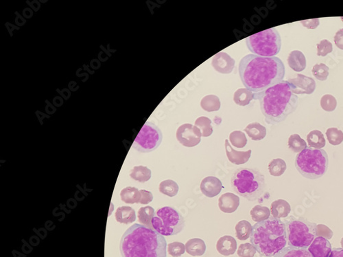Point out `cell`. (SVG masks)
Segmentation results:
<instances>
[{"instance_id": "26", "label": "cell", "mask_w": 343, "mask_h": 257, "mask_svg": "<svg viewBox=\"0 0 343 257\" xmlns=\"http://www.w3.org/2000/svg\"><path fill=\"white\" fill-rule=\"evenodd\" d=\"M254 98V93L253 91L243 88V89H237L236 91L234 96V101L239 106H247Z\"/></svg>"}, {"instance_id": "18", "label": "cell", "mask_w": 343, "mask_h": 257, "mask_svg": "<svg viewBox=\"0 0 343 257\" xmlns=\"http://www.w3.org/2000/svg\"><path fill=\"white\" fill-rule=\"evenodd\" d=\"M216 249L220 255L230 256L234 255L237 250V241L232 236H223L217 241Z\"/></svg>"}, {"instance_id": "1", "label": "cell", "mask_w": 343, "mask_h": 257, "mask_svg": "<svg viewBox=\"0 0 343 257\" xmlns=\"http://www.w3.org/2000/svg\"><path fill=\"white\" fill-rule=\"evenodd\" d=\"M239 74L246 89L259 93L284 80L286 70L278 57L247 54L239 62Z\"/></svg>"}, {"instance_id": "29", "label": "cell", "mask_w": 343, "mask_h": 257, "mask_svg": "<svg viewBox=\"0 0 343 257\" xmlns=\"http://www.w3.org/2000/svg\"><path fill=\"white\" fill-rule=\"evenodd\" d=\"M235 229L236 237L239 240L244 241L249 239L251 236L253 227L248 221L241 220L236 224Z\"/></svg>"}, {"instance_id": "17", "label": "cell", "mask_w": 343, "mask_h": 257, "mask_svg": "<svg viewBox=\"0 0 343 257\" xmlns=\"http://www.w3.org/2000/svg\"><path fill=\"white\" fill-rule=\"evenodd\" d=\"M239 205L238 196L233 193H225L218 200V206L223 213H233L237 209Z\"/></svg>"}, {"instance_id": "37", "label": "cell", "mask_w": 343, "mask_h": 257, "mask_svg": "<svg viewBox=\"0 0 343 257\" xmlns=\"http://www.w3.org/2000/svg\"><path fill=\"white\" fill-rule=\"evenodd\" d=\"M229 141L231 144L237 148H243L247 144V138L242 131L235 130L229 134Z\"/></svg>"}, {"instance_id": "44", "label": "cell", "mask_w": 343, "mask_h": 257, "mask_svg": "<svg viewBox=\"0 0 343 257\" xmlns=\"http://www.w3.org/2000/svg\"><path fill=\"white\" fill-rule=\"evenodd\" d=\"M317 234L319 233V232L320 233L318 234V237H322V234L324 233L323 237L326 238L327 239H330L332 237V236H333V232H332V231H331L328 227H327L326 226L323 225V224L317 225Z\"/></svg>"}, {"instance_id": "10", "label": "cell", "mask_w": 343, "mask_h": 257, "mask_svg": "<svg viewBox=\"0 0 343 257\" xmlns=\"http://www.w3.org/2000/svg\"><path fill=\"white\" fill-rule=\"evenodd\" d=\"M163 140L159 128L151 122H146L136 137L132 147L141 153H148L158 149Z\"/></svg>"}, {"instance_id": "38", "label": "cell", "mask_w": 343, "mask_h": 257, "mask_svg": "<svg viewBox=\"0 0 343 257\" xmlns=\"http://www.w3.org/2000/svg\"><path fill=\"white\" fill-rule=\"evenodd\" d=\"M327 140L332 146H338L343 141V132L337 128H330L326 131Z\"/></svg>"}, {"instance_id": "34", "label": "cell", "mask_w": 343, "mask_h": 257, "mask_svg": "<svg viewBox=\"0 0 343 257\" xmlns=\"http://www.w3.org/2000/svg\"><path fill=\"white\" fill-rule=\"evenodd\" d=\"M287 168L286 162L282 158H275L268 164V171L270 175L275 177H281Z\"/></svg>"}, {"instance_id": "33", "label": "cell", "mask_w": 343, "mask_h": 257, "mask_svg": "<svg viewBox=\"0 0 343 257\" xmlns=\"http://www.w3.org/2000/svg\"><path fill=\"white\" fill-rule=\"evenodd\" d=\"M161 194L168 196L169 197H174L178 194L179 187L178 184L172 180L162 181L158 187Z\"/></svg>"}, {"instance_id": "23", "label": "cell", "mask_w": 343, "mask_h": 257, "mask_svg": "<svg viewBox=\"0 0 343 257\" xmlns=\"http://www.w3.org/2000/svg\"><path fill=\"white\" fill-rule=\"evenodd\" d=\"M248 136L253 141H261L266 136V128L258 122L249 124L244 128Z\"/></svg>"}, {"instance_id": "48", "label": "cell", "mask_w": 343, "mask_h": 257, "mask_svg": "<svg viewBox=\"0 0 343 257\" xmlns=\"http://www.w3.org/2000/svg\"><path fill=\"white\" fill-rule=\"evenodd\" d=\"M329 257H343V248H333Z\"/></svg>"}, {"instance_id": "13", "label": "cell", "mask_w": 343, "mask_h": 257, "mask_svg": "<svg viewBox=\"0 0 343 257\" xmlns=\"http://www.w3.org/2000/svg\"><path fill=\"white\" fill-rule=\"evenodd\" d=\"M236 61L228 53L220 51L212 58L211 65L216 72L220 74L232 73L235 67Z\"/></svg>"}, {"instance_id": "6", "label": "cell", "mask_w": 343, "mask_h": 257, "mask_svg": "<svg viewBox=\"0 0 343 257\" xmlns=\"http://www.w3.org/2000/svg\"><path fill=\"white\" fill-rule=\"evenodd\" d=\"M295 167L306 179L311 180L320 179L328 170V155L323 149L307 148L296 155Z\"/></svg>"}, {"instance_id": "35", "label": "cell", "mask_w": 343, "mask_h": 257, "mask_svg": "<svg viewBox=\"0 0 343 257\" xmlns=\"http://www.w3.org/2000/svg\"><path fill=\"white\" fill-rule=\"evenodd\" d=\"M194 126L199 128L203 137H210L213 133L211 120L208 117L202 116L196 119Z\"/></svg>"}, {"instance_id": "32", "label": "cell", "mask_w": 343, "mask_h": 257, "mask_svg": "<svg viewBox=\"0 0 343 257\" xmlns=\"http://www.w3.org/2000/svg\"><path fill=\"white\" fill-rule=\"evenodd\" d=\"M270 210L268 207L256 205L250 211L252 220L256 222H263L270 217Z\"/></svg>"}, {"instance_id": "39", "label": "cell", "mask_w": 343, "mask_h": 257, "mask_svg": "<svg viewBox=\"0 0 343 257\" xmlns=\"http://www.w3.org/2000/svg\"><path fill=\"white\" fill-rule=\"evenodd\" d=\"M329 70H330V68L325 64H316V65H314L312 73L317 80L325 81L328 77Z\"/></svg>"}, {"instance_id": "43", "label": "cell", "mask_w": 343, "mask_h": 257, "mask_svg": "<svg viewBox=\"0 0 343 257\" xmlns=\"http://www.w3.org/2000/svg\"><path fill=\"white\" fill-rule=\"evenodd\" d=\"M317 55L318 56H325L333 51L332 43L327 39H323L319 44H317Z\"/></svg>"}, {"instance_id": "12", "label": "cell", "mask_w": 343, "mask_h": 257, "mask_svg": "<svg viewBox=\"0 0 343 257\" xmlns=\"http://www.w3.org/2000/svg\"><path fill=\"white\" fill-rule=\"evenodd\" d=\"M287 81L290 85L292 92L295 95H310L316 89V82L313 77H306L303 74H297L295 78L289 79Z\"/></svg>"}, {"instance_id": "22", "label": "cell", "mask_w": 343, "mask_h": 257, "mask_svg": "<svg viewBox=\"0 0 343 257\" xmlns=\"http://www.w3.org/2000/svg\"><path fill=\"white\" fill-rule=\"evenodd\" d=\"M115 219L119 223L129 224L135 222V211L132 207L120 206L115 212Z\"/></svg>"}, {"instance_id": "2", "label": "cell", "mask_w": 343, "mask_h": 257, "mask_svg": "<svg viewBox=\"0 0 343 257\" xmlns=\"http://www.w3.org/2000/svg\"><path fill=\"white\" fill-rule=\"evenodd\" d=\"M165 237L151 228L135 224L122 235L120 251L122 257H166Z\"/></svg>"}, {"instance_id": "50", "label": "cell", "mask_w": 343, "mask_h": 257, "mask_svg": "<svg viewBox=\"0 0 343 257\" xmlns=\"http://www.w3.org/2000/svg\"><path fill=\"white\" fill-rule=\"evenodd\" d=\"M341 20H342V21L343 22V17H341Z\"/></svg>"}, {"instance_id": "24", "label": "cell", "mask_w": 343, "mask_h": 257, "mask_svg": "<svg viewBox=\"0 0 343 257\" xmlns=\"http://www.w3.org/2000/svg\"><path fill=\"white\" fill-rule=\"evenodd\" d=\"M120 197L122 201L127 204H139L140 191L136 187H127L122 189L120 193Z\"/></svg>"}, {"instance_id": "5", "label": "cell", "mask_w": 343, "mask_h": 257, "mask_svg": "<svg viewBox=\"0 0 343 257\" xmlns=\"http://www.w3.org/2000/svg\"><path fill=\"white\" fill-rule=\"evenodd\" d=\"M231 184L239 196L253 202L259 199L265 189V177L258 169L241 167L232 174Z\"/></svg>"}, {"instance_id": "45", "label": "cell", "mask_w": 343, "mask_h": 257, "mask_svg": "<svg viewBox=\"0 0 343 257\" xmlns=\"http://www.w3.org/2000/svg\"><path fill=\"white\" fill-rule=\"evenodd\" d=\"M141 197L139 204L148 205L153 201V195L150 191L140 190Z\"/></svg>"}, {"instance_id": "16", "label": "cell", "mask_w": 343, "mask_h": 257, "mask_svg": "<svg viewBox=\"0 0 343 257\" xmlns=\"http://www.w3.org/2000/svg\"><path fill=\"white\" fill-rule=\"evenodd\" d=\"M225 151L227 158L231 163L235 165H242L249 161L250 157L251 156L252 151L249 150L247 151H236L231 146L228 139L225 140Z\"/></svg>"}, {"instance_id": "20", "label": "cell", "mask_w": 343, "mask_h": 257, "mask_svg": "<svg viewBox=\"0 0 343 257\" xmlns=\"http://www.w3.org/2000/svg\"><path fill=\"white\" fill-rule=\"evenodd\" d=\"M290 211V205L284 200H277V201L273 202L271 206H270V212L275 218H285V217L289 216Z\"/></svg>"}, {"instance_id": "27", "label": "cell", "mask_w": 343, "mask_h": 257, "mask_svg": "<svg viewBox=\"0 0 343 257\" xmlns=\"http://www.w3.org/2000/svg\"><path fill=\"white\" fill-rule=\"evenodd\" d=\"M274 257H313L308 249L288 246L283 248Z\"/></svg>"}, {"instance_id": "49", "label": "cell", "mask_w": 343, "mask_h": 257, "mask_svg": "<svg viewBox=\"0 0 343 257\" xmlns=\"http://www.w3.org/2000/svg\"><path fill=\"white\" fill-rule=\"evenodd\" d=\"M341 246H342V248H343V237L341 239Z\"/></svg>"}, {"instance_id": "28", "label": "cell", "mask_w": 343, "mask_h": 257, "mask_svg": "<svg viewBox=\"0 0 343 257\" xmlns=\"http://www.w3.org/2000/svg\"><path fill=\"white\" fill-rule=\"evenodd\" d=\"M130 177L133 180L144 183L151 179L152 177L151 170L147 167L142 166V165L135 166L131 171Z\"/></svg>"}, {"instance_id": "4", "label": "cell", "mask_w": 343, "mask_h": 257, "mask_svg": "<svg viewBox=\"0 0 343 257\" xmlns=\"http://www.w3.org/2000/svg\"><path fill=\"white\" fill-rule=\"evenodd\" d=\"M250 241L260 256L274 257L288 244L286 224L273 217L258 222L253 227Z\"/></svg>"}, {"instance_id": "8", "label": "cell", "mask_w": 343, "mask_h": 257, "mask_svg": "<svg viewBox=\"0 0 343 257\" xmlns=\"http://www.w3.org/2000/svg\"><path fill=\"white\" fill-rule=\"evenodd\" d=\"M249 51L253 54L264 57H274L282 48V38L275 27L261 31L246 39Z\"/></svg>"}, {"instance_id": "3", "label": "cell", "mask_w": 343, "mask_h": 257, "mask_svg": "<svg viewBox=\"0 0 343 257\" xmlns=\"http://www.w3.org/2000/svg\"><path fill=\"white\" fill-rule=\"evenodd\" d=\"M260 101V109L268 124H277L286 120L295 111L299 98L292 92L287 80L259 93H254V98Z\"/></svg>"}, {"instance_id": "30", "label": "cell", "mask_w": 343, "mask_h": 257, "mask_svg": "<svg viewBox=\"0 0 343 257\" xmlns=\"http://www.w3.org/2000/svg\"><path fill=\"white\" fill-rule=\"evenodd\" d=\"M155 215L154 208L150 206L141 207L138 210L137 215L139 222L142 225L146 226V227L151 228V229H153V226H152V220H153Z\"/></svg>"}, {"instance_id": "19", "label": "cell", "mask_w": 343, "mask_h": 257, "mask_svg": "<svg viewBox=\"0 0 343 257\" xmlns=\"http://www.w3.org/2000/svg\"><path fill=\"white\" fill-rule=\"evenodd\" d=\"M288 63L289 67L294 72H302L306 67V56L301 51H291L288 57Z\"/></svg>"}, {"instance_id": "47", "label": "cell", "mask_w": 343, "mask_h": 257, "mask_svg": "<svg viewBox=\"0 0 343 257\" xmlns=\"http://www.w3.org/2000/svg\"><path fill=\"white\" fill-rule=\"evenodd\" d=\"M334 39L337 47L343 51V28L338 31Z\"/></svg>"}, {"instance_id": "11", "label": "cell", "mask_w": 343, "mask_h": 257, "mask_svg": "<svg viewBox=\"0 0 343 257\" xmlns=\"http://www.w3.org/2000/svg\"><path fill=\"white\" fill-rule=\"evenodd\" d=\"M177 141L182 146L192 148L200 144L202 137L201 130L196 126L191 124H184L180 126L176 133Z\"/></svg>"}, {"instance_id": "40", "label": "cell", "mask_w": 343, "mask_h": 257, "mask_svg": "<svg viewBox=\"0 0 343 257\" xmlns=\"http://www.w3.org/2000/svg\"><path fill=\"white\" fill-rule=\"evenodd\" d=\"M320 106L325 111L332 112L337 106V101L332 95H324L320 99Z\"/></svg>"}, {"instance_id": "21", "label": "cell", "mask_w": 343, "mask_h": 257, "mask_svg": "<svg viewBox=\"0 0 343 257\" xmlns=\"http://www.w3.org/2000/svg\"><path fill=\"white\" fill-rule=\"evenodd\" d=\"M185 251L191 256H202L206 251V243L199 238H193L186 243Z\"/></svg>"}, {"instance_id": "7", "label": "cell", "mask_w": 343, "mask_h": 257, "mask_svg": "<svg viewBox=\"0 0 343 257\" xmlns=\"http://www.w3.org/2000/svg\"><path fill=\"white\" fill-rule=\"evenodd\" d=\"M284 223L289 246L308 249L317 237V224L303 217H290Z\"/></svg>"}, {"instance_id": "46", "label": "cell", "mask_w": 343, "mask_h": 257, "mask_svg": "<svg viewBox=\"0 0 343 257\" xmlns=\"http://www.w3.org/2000/svg\"><path fill=\"white\" fill-rule=\"evenodd\" d=\"M301 24L308 29H316L319 25V19L301 21Z\"/></svg>"}, {"instance_id": "36", "label": "cell", "mask_w": 343, "mask_h": 257, "mask_svg": "<svg viewBox=\"0 0 343 257\" xmlns=\"http://www.w3.org/2000/svg\"><path fill=\"white\" fill-rule=\"evenodd\" d=\"M289 147L295 153H300L308 148L306 141L298 134H293L289 137Z\"/></svg>"}, {"instance_id": "15", "label": "cell", "mask_w": 343, "mask_h": 257, "mask_svg": "<svg viewBox=\"0 0 343 257\" xmlns=\"http://www.w3.org/2000/svg\"><path fill=\"white\" fill-rule=\"evenodd\" d=\"M200 187L204 196L211 198L220 194L222 190V183L217 177H207L201 181Z\"/></svg>"}, {"instance_id": "41", "label": "cell", "mask_w": 343, "mask_h": 257, "mask_svg": "<svg viewBox=\"0 0 343 257\" xmlns=\"http://www.w3.org/2000/svg\"><path fill=\"white\" fill-rule=\"evenodd\" d=\"M185 252V245L183 243L175 241L168 245V253L170 256L180 257Z\"/></svg>"}, {"instance_id": "9", "label": "cell", "mask_w": 343, "mask_h": 257, "mask_svg": "<svg viewBox=\"0 0 343 257\" xmlns=\"http://www.w3.org/2000/svg\"><path fill=\"white\" fill-rule=\"evenodd\" d=\"M153 229L163 236L180 233L185 227V220L179 212L170 206L159 208L152 220Z\"/></svg>"}, {"instance_id": "42", "label": "cell", "mask_w": 343, "mask_h": 257, "mask_svg": "<svg viewBox=\"0 0 343 257\" xmlns=\"http://www.w3.org/2000/svg\"><path fill=\"white\" fill-rule=\"evenodd\" d=\"M256 252V248L252 244L245 243L239 246L237 254L239 257H254Z\"/></svg>"}, {"instance_id": "25", "label": "cell", "mask_w": 343, "mask_h": 257, "mask_svg": "<svg viewBox=\"0 0 343 257\" xmlns=\"http://www.w3.org/2000/svg\"><path fill=\"white\" fill-rule=\"evenodd\" d=\"M307 141L310 148L317 150L322 149L326 144L323 134L318 130L311 131L307 136Z\"/></svg>"}, {"instance_id": "14", "label": "cell", "mask_w": 343, "mask_h": 257, "mask_svg": "<svg viewBox=\"0 0 343 257\" xmlns=\"http://www.w3.org/2000/svg\"><path fill=\"white\" fill-rule=\"evenodd\" d=\"M308 250L313 257H329L332 248L330 241L326 238L317 237Z\"/></svg>"}, {"instance_id": "31", "label": "cell", "mask_w": 343, "mask_h": 257, "mask_svg": "<svg viewBox=\"0 0 343 257\" xmlns=\"http://www.w3.org/2000/svg\"><path fill=\"white\" fill-rule=\"evenodd\" d=\"M201 106L207 112L218 111L220 108V101L215 95H208L201 100Z\"/></svg>"}]
</instances>
